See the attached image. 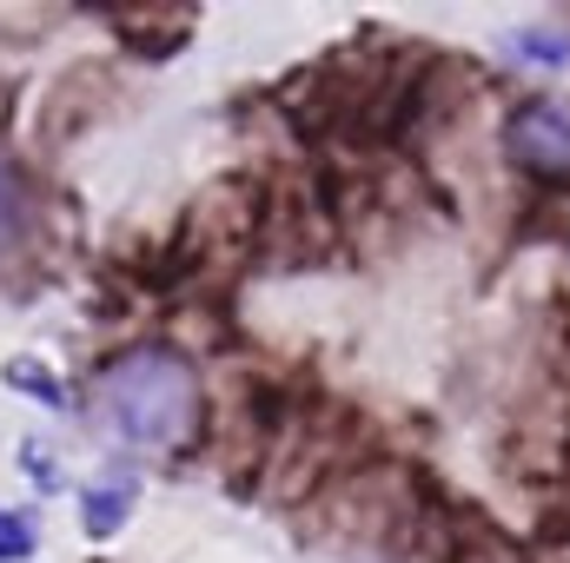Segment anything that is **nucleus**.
Masks as SVG:
<instances>
[{"mask_svg": "<svg viewBox=\"0 0 570 563\" xmlns=\"http://www.w3.org/2000/svg\"><path fill=\"white\" fill-rule=\"evenodd\" d=\"M94 398H100V418H107V431L120 444L159 451V457L186 451L199 437V424H206V385H199L193 358L173 352V345H134V352H120L100 372Z\"/></svg>", "mask_w": 570, "mask_h": 563, "instance_id": "nucleus-1", "label": "nucleus"}, {"mask_svg": "<svg viewBox=\"0 0 570 563\" xmlns=\"http://www.w3.org/2000/svg\"><path fill=\"white\" fill-rule=\"evenodd\" d=\"M504 152L531 179H570V107H558V100H524L504 120Z\"/></svg>", "mask_w": 570, "mask_h": 563, "instance_id": "nucleus-2", "label": "nucleus"}, {"mask_svg": "<svg viewBox=\"0 0 570 563\" xmlns=\"http://www.w3.org/2000/svg\"><path fill=\"white\" fill-rule=\"evenodd\" d=\"M27 246H33V192H27V179L0 159V266L20 259Z\"/></svg>", "mask_w": 570, "mask_h": 563, "instance_id": "nucleus-3", "label": "nucleus"}, {"mask_svg": "<svg viewBox=\"0 0 570 563\" xmlns=\"http://www.w3.org/2000/svg\"><path fill=\"white\" fill-rule=\"evenodd\" d=\"M127 511H134V477L87 491V531H94V537H114V531L127 524Z\"/></svg>", "mask_w": 570, "mask_h": 563, "instance_id": "nucleus-4", "label": "nucleus"}, {"mask_svg": "<svg viewBox=\"0 0 570 563\" xmlns=\"http://www.w3.org/2000/svg\"><path fill=\"white\" fill-rule=\"evenodd\" d=\"M518 53L538 60V67H564L570 60V33H558V27H524V33H518Z\"/></svg>", "mask_w": 570, "mask_h": 563, "instance_id": "nucleus-5", "label": "nucleus"}, {"mask_svg": "<svg viewBox=\"0 0 570 563\" xmlns=\"http://www.w3.org/2000/svg\"><path fill=\"white\" fill-rule=\"evenodd\" d=\"M33 557V524L20 511H0V563H20Z\"/></svg>", "mask_w": 570, "mask_h": 563, "instance_id": "nucleus-6", "label": "nucleus"}]
</instances>
